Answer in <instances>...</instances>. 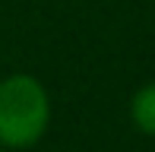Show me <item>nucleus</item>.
Listing matches in <instances>:
<instances>
[{"label":"nucleus","mask_w":155,"mask_h":152,"mask_svg":"<svg viewBox=\"0 0 155 152\" xmlns=\"http://www.w3.org/2000/svg\"><path fill=\"white\" fill-rule=\"evenodd\" d=\"M48 95L32 76H6L0 82V143L25 149L41 140L48 127Z\"/></svg>","instance_id":"f257e3e1"},{"label":"nucleus","mask_w":155,"mask_h":152,"mask_svg":"<svg viewBox=\"0 0 155 152\" xmlns=\"http://www.w3.org/2000/svg\"><path fill=\"white\" fill-rule=\"evenodd\" d=\"M133 121L139 124V130L155 136V82L136 92V98H133Z\"/></svg>","instance_id":"f03ea898"}]
</instances>
